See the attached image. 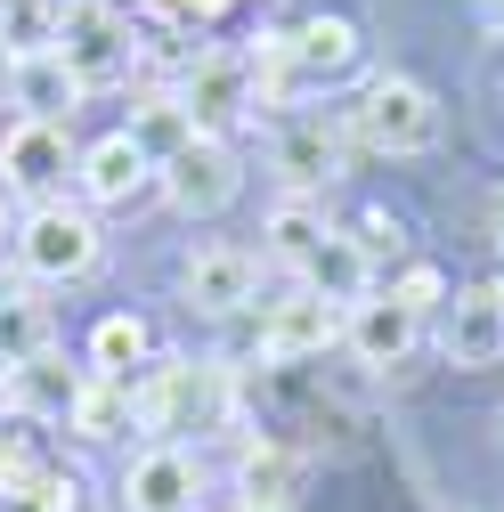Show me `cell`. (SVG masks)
Returning a JSON list of instances; mask_svg holds the SVG:
<instances>
[{
    "instance_id": "1",
    "label": "cell",
    "mask_w": 504,
    "mask_h": 512,
    "mask_svg": "<svg viewBox=\"0 0 504 512\" xmlns=\"http://www.w3.org/2000/svg\"><path fill=\"white\" fill-rule=\"evenodd\" d=\"M350 139H366L374 155H423L439 147V98L407 74H374L350 106Z\"/></svg>"
},
{
    "instance_id": "2",
    "label": "cell",
    "mask_w": 504,
    "mask_h": 512,
    "mask_svg": "<svg viewBox=\"0 0 504 512\" xmlns=\"http://www.w3.org/2000/svg\"><path fill=\"white\" fill-rule=\"evenodd\" d=\"M17 261L41 277V285H74L98 269V220L74 212V204H33V220L17 228Z\"/></svg>"
},
{
    "instance_id": "3",
    "label": "cell",
    "mask_w": 504,
    "mask_h": 512,
    "mask_svg": "<svg viewBox=\"0 0 504 512\" xmlns=\"http://www.w3.org/2000/svg\"><path fill=\"white\" fill-rule=\"evenodd\" d=\"M74 139L66 122H17L9 139H0V187L9 196H33V204H57L66 196V171H74Z\"/></svg>"
},
{
    "instance_id": "4",
    "label": "cell",
    "mask_w": 504,
    "mask_h": 512,
    "mask_svg": "<svg viewBox=\"0 0 504 512\" xmlns=\"http://www.w3.org/2000/svg\"><path fill=\"white\" fill-rule=\"evenodd\" d=\"M155 179H163V196H171L187 220H212V212H228V204H236V187H244L236 155H228L220 139H204V131L187 139V147H179V155H171Z\"/></svg>"
},
{
    "instance_id": "5",
    "label": "cell",
    "mask_w": 504,
    "mask_h": 512,
    "mask_svg": "<svg viewBox=\"0 0 504 512\" xmlns=\"http://www.w3.org/2000/svg\"><path fill=\"white\" fill-rule=\"evenodd\" d=\"M57 57H66V74H74L82 90H106V82L131 74V57H139V49H131V25L90 0V9L66 17V41H57Z\"/></svg>"
},
{
    "instance_id": "6",
    "label": "cell",
    "mask_w": 504,
    "mask_h": 512,
    "mask_svg": "<svg viewBox=\"0 0 504 512\" xmlns=\"http://www.w3.org/2000/svg\"><path fill=\"white\" fill-rule=\"evenodd\" d=\"M179 106H187V122H196L204 139H220L236 114H252V66H244V57H220V49H204L196 66L179 74Z\"/></svg>"
},
{
    "instance_id": "7",
    "label": "cell",
    "mask_w": 504,
    "mask_h": 512,
    "mask_svg": "<svg viewBox=\"0 0 504 512\" xmlns=\"http://www.w3.org/2000/svg\"><path fill=\"white\" fill-rule=\"evenodd\" d=\"M179 293H187V309H204V317H236L252 293H261V261L236 252V244H204V252H187Z\"/></svg>"
},
{
    "instance_id": "8",
    "label": "cell",
    "mask_w": 504,
    "mask_h": 512,
    "mask_svg": "<svg viewBox=\"0 0 504 512\" xmlns=\"http://www.w3.org/2000/svg\"><path fill=\"white\" fill-rule=\"evenodd\" d=\"M187 415H220V374L212 366H187V358H163L155 366V382H147V391H139V423L147 431H179Z\"/></svg>"
},
{
    "instance_id": "9",
    "label": "cell",
    "mask_w": 504,
    "mask_h": 512,
    "mask_svg": "<svg viewBox=\"0 0 504 512\" xmlns=\"http://www.w3.org/2000/svg\"><path fill=\"white\" fill-rule=\"evenodd\" d=\"M269 163H277V179L293 187V196H309V187H334V179H342V131H334L326 114H301V122H285V131H277Z\"/></svg>"
},
{
    "instance_id": "10",
    "label": "cell",
    "mask_w": 504,
    "mask_h": 512,
    "mask_svg": "<svg viewBox=\"0 0 504 512\" xmlns=\"http://www.w3.org/2000/svg\"><path fill=\"white\" fill-rule=\"evenodd\" d=\"M439 350H448V366H496V358H504V293H496V285L456 293Z\"/></svg>"
},
{
    "instance_id": "11",
    "label": "cell",
    "mask_w": 504,
    "mask_h": 512,
    "mask_svg": "<svg viewBox=\"0 0 504 512\" xmlns=\"http://www.w3.org/2000/svg\"><path fill=\"white\" fill-rule=\"evenodd\" d=\"M334 334H342L334 301H318V293H293V301H277V309H269V326H261V358H269V366L318 358V350H326Z\"/></svg>"
},
{
    "instance_id": "12",
    "label": "cell",
    "mask_w": 504,
    "mask_h": 512,
    "mask_svg": "<svg viewBox=\"0 0 504 512\" xmlns=\"http://www.w3.org/2000/svg\"><path fill=\"white\" fill-rule=\"evenodd\" d=\"M122 496H131V512H196L204 472H196V456H179V447H147L131 464V480H122Z\"/></svg>"
},
{
    "instance_id": "13",
    "label": "cell",
    "mask_w": 504,
    "mask_h": 512,
    "mask_svg": "<svg viewBox=\"0 0 504 512\" xmlns=\"http://www.w3.org/2000/svg\"><path fill=\"white\" fill-rule=\"evenodd\" d=\"M415 334H423V317H415V309H399L391 293L350 301V326H342V342H350L366 366H399V358L415 350Z\"/></svg>"
},
{
    "instance_id": "14",
    "label": "cell",
    "mask_w": 504,
    "mask_h": 512,
    "mask_svg": "<svg viewBox=\"0 0 504 512\" xmlns=\"http://www.w3.org/2000/svg\"><path fill=\"white\" fill-rule=\"evenodd\" d=\"M285 49H293L301 90H318V82H342V74L358 66V25H350V17H309V25L285 33Z\"/></svg>"
},
{
    "instance_id": "15",
    "label": "cell",
    "mask_w": 504,
    "mask_h": 512,
    "mask_svg": "<svg viewBox=\"0 0 504 512\" xmlns=\"http://www.w3.org/2000/svg\"><path fill=\"white\" fill-rule=\"evenodd\" d=\"M74 171H82V196H90V204H131L139 187L155 179V163H147V155L131 147V131L98 139V147H90V155H82Z\"/></svg>"
},
{
    "instance_id": "16",
    "label": "cell",
    "mask_w": 504,
    "mask_h": 512,
    "mask_svg": "<svg viewBox=\"0 0 504 512\" xmlns=\"http://www.w3.org/2000/svg\"><path fill=\"white\" fill-rule=\"evenodd\" d=\"M74 399H82V374L57 358V350H41V358H25V366H9V407L17 415H74Z\"/></svg>"
},
{
    "instance_id": "17",
    "label": "cell",
    "mask_w": 504,
    "mask_h": 512,
    "mask_svg": "<svg viewBox=\"0 0 504 512\" xmlns=\"http://www.w3.org/2000/svg\"><path fill=\"white\" fill-rule=\"evenodd\" d=\"M9 106H25V122H66L74 106H82V82L66 74V57H25L17 66V90H9Z\"/></svg>"
},
{
    "instance_id": "18",
    "label": "cell",
    "mask_w": 504,
    "mask_h": 512,
    "mask_svg": "<svg viewBox=\"0 0 504 512\" xmlns=\"http://www.w3.org/2000/svg\"><path fill=\"white\" fill-rule=\"evenodd\" d=\"M301 277H309V293H318V301H366L374 261H366V244H358V236H342V228H334V236L301 261Z\"/></svg>"
},
{
    "instance_id": "19",
    "label": "cell",
    "mask_w": 504,
    "mask_h": 512,
    "mask_svg": "<svg viewBox=\"0 0 504 512\" xmlns=\"http://www.w3.org/2000/svg\"><path fill=\"white\" fill-rule=\"evenodd\" d=\"M66 423H74L82 439H122V431L139 423V391H131V382H114V374H90Z\"/></svg>"
},
{
    "instance_id": "20",
    "label": "cell",
    "mask_w": 504,
    "mask_h": 512,
    "mask_svg": "<svg viewBox=\"0 0 504 512\" xmlns=\"http://www.w3.org/2000/svg\"><path fill=\"white\" fill-rule=\"evenodd\" d=\"M147 358H155V334H147V317L114 309V317H98V326H90V366H98V374L131 382V366H147Z\"/></svg>"
},
{
    "instance_id": "21",
    "label": "cell",
    "mask_w": 504,
    "mask_h": 512,
    "mask_svg": "<svg viewBox=\"0 0 504 512\" xmlns=\"http://www.w3.org/2000/svg\"><path fill=\"white\" fill-rule=\"evenodd\" d=\"M187 139H196V122H187V106H179V98H139V106H131V147H139L155 171H163Z\"/></svg>"
},
{
    "instance_id": "22",
    "label": "cell",
    "mask_w": 504,
    "mask_h": 512,
    "mask_svg": "<svg viewBox=\"0 0 504 512\" xmlns=\"http://www.w3.org/2000/svg\"><path fill=\"white\" fill-rule=\"evenodd\" d=\"M0 41L17 57H49L66 41V9H57V0H17V9H0Z\"/></svg>"
},
{
    "instance_id": "23",
    "label": "cell",
    "mask_w": 504,
    "mask_h": 512,
    "mask_svg": "<svg viewBox=\"0 0 504 512\" xmlns=\"http://www.w3.org/2000/svg\"><path fill=\"white\" fill-rule=\"evenodd\" d=\"M326 236H334V228H326V212L309 204V196H293V204H277V212H269V252H277V261H293V269H301Z\"/></svg>"
},
{
    "instance_id": "24",
    "label": "cell",
    "mask_w": 504,
    "mask_h": 512,
    "mask_svg": "<svg viewBox=\"0 0 504 512\" xmlns=\"http://www.w3.org/2000/svg\"><path fill=\"white\" fill-rule=\"evenodd\" d=\"M41 350H49V301L9 293V301H0V358L25 366V358H41Z\"/></svg>"
},
{
    "instance_id": "25",
    "label": "cell",
    "mask_w": 504,
    "mask_h": 512,
    "mask_svg": "<svg viewBox=\"0 0 504 512\" xmlns=\"http://www.w3.org/2000/svg\"><path fill=\"white\" fill-rule=\"evenodd\" d=\"M285 480H293V464H285V447H244V496H252V512H277Z\"/></svg>"
},
{
    "instance_id": "26",
    "label": "cell",
    "mask_w": 504,
    "mask_h": 512,
    "mask_svg": "<svg viewBox=\"0 0 504 512\" xmlns=\"http://www.w3.org/2000/svg\"><path fill=\"white\" fill-rule=\"evenodd\" d=\"M33 472H41L33 439H25V431H0V504H17V496L33 488Z\"/></svg>"
},
{
    "instance_id": "27",
    "label": "cell",
    "mask_w": 504,
    "mask_h": 512,
    "mask_svg": "<svg viewBox=\"0 0 504 512\" xmlns=\"http://www.w3.org/2000/svg\"><path fill=\"white\" fill-rule=\"evenodd\" d=\"M391 301H399V309H415V317H423V309H439V301H448V277H439V269H431V261H415V269H407V277H399V285H391Z\"/></svg>"
},
{
    "instance_id": "28",
    "label": "cell",
    "mask_w": 504,
    "mask_h": 512,
    "mask_svg": "<svg viewBox=\"0 0 504 512\" xmlns=\"http://www.w3.org/2000/svg\"><path fill=\"white\" fill-rule=\"evenodd\" d=\"M147 9L163 17V25H204V17H220L228 0H147Z\"/></svg>"
},
{
    "instance_id": "29",
    "label": "cell",
    "mask_w": 504,
    "mask_h": 512,
    "mask_svg": "<svg viewBox=\"0 0 504 512\" xmlns=\"http://www.w3.org/2000/svg\"><path fill=\"white\" fill-rule=\"evenodd\" d=\"M358 244H366V261H374V252H399V220H391V212H366Z\"/></svg>"
},
{
    "instance_id": "30",
    "label": "cell",
    "mask_w": 504,
    "mask_h": 512,
    "mask_svg": "<svg viewBox=\"0 0 504 512\" xmlns=\"http://www.w3.org/2000/svg\"><path fill=\"white\" fill-rule=\"evenodd\" d=\"M17 66H25V57H17L9 41H0V98H9V90H17Z\"/></svg>"
},
{
    "instance_id": "31",
    "label": "cell",
    "mask_w": 504,
    "mask_h": 512,
    "mask_svg": "<svg viewBox=\"0 0 504 512\" xmlns=\"http://www.w3.org/2000/svg\"><path fill=\"white\" fill-rule=\"evenodd\" d=\"M480 25H488V33L504 41V0H480Z\"/></svg>"
},
{
    "instance_id": "32",
    "label": "cell",
    "mask_w": 504,
    "mask_h": 512,
    "mask_svg": "<svg viewBox=\"0 0 504 512\" xmlns=\"http://www.w3.org/2000/svg\"><path fill=\"white\" fill-rule=\"evenodd\" d=\"M57 9H66V17H74V9H90V0H57Z\"/></svg>"
},
{
    "instance_id": "33",
    "label": "cell",
    "mask_w": 504,
    "mask_h": 512,
    "mask_svg": "<svg viewBox=\"0 0 504 512\" xmlns=\"http://www.w3.org/2000/svg\"><path fill=\"white\" fill-rule=\"evenodd\" d=\"M0 236H9V196H0Z\"/></svg>"
},
{
    "instance_id": "34",
    "label": "cell",
    "mask_w": 504,
    "mask_h": 512,
    "mask_svg": "<svg viewBox=\"0 0 504 512\" xmlns=\"http://www.w3.org/2000/svg\"><path fill=\"white\" fill-rule=\"evenodd\" d=\"M496 244H504V204H496Z\"/></svg>"
},
{
    "instance_id": "35",
    "label": "cell",
    "mask_w": 504,
    "mask_h": 512,
    "mask_svg": "<svg viewBox=\"0 0 504 512\" xmlns=\"http://www.w3.org/2000/svg\"><path fill=\"white\" fill-rule=\"evenodd\" d=\"M0 415H9V382H0Z\"/></svg>"
},
{
    "instance_id": "36",
    "label": "cell",
    "mask_w": 504,
    "mask_h": 512,
    "mask_svg": "<svg viewBox=\"0 0 504 512\" xmlns=\"http://www.w3.org/2000/svg\"><path fill=\"white\" fill-rule=\"evenodd\" d=\"M9 293H17V285H9V277H0V301H9Z\"/></svg>"
},
{
    "instance_id": "37",
    "label": "cell",
    "mask_w": 504,
    "mask_h": 512,
    "mask_svg": "<svg viewBox=\"0 0 504 512\" xmlns=\"http://www.w3.org/2000/svg\"><path fill=\"white\" fill-rule=\"evenodd\" d=\"M0 382H9V358H0Z\"/></svg>"
},
{
    "instance_id": "38",
    "label": "cell",
    "mask_w": 504,
    "mask_h": 512,
    "mask_svg": "<svg viewBox=\"0 0 504 512\" xmlns=\"http://www.w3.org/2000/svg\"><path fill=\"white\" fill-rule=\"evenodd\" d=\"M0 9H17V0H0Z\"/></svg>"
},
{
    "instance_id": "39",
    "label": "cell",
    "mask_w": 504,
    "mask_h": 512,
    "mask_svg": "<svg viewBox=\"0 0 504 512\" xmlns=\"http://www.w3.org/2000/svg\"><path fill=\"white\" fill-rule=\"evenodd\" d=\"M244 512H252V504H244Z\"/></svg>"
}]
</instances>
